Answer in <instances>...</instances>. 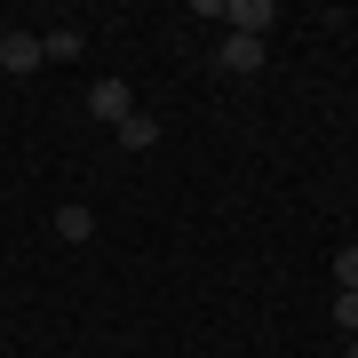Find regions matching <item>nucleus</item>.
Listing matches in <instances>:
<instances>
[{
    "label": "nucleus",
    "mask_w": 358,
    "mask_h": 358,
    "mask_svg": "<svg viewBox=\"0 0 358 358\" xmlns=\"http://www.w3.org/2000/svg\"><path fill=\"white\" fill-rule=\"evenodd\" d=\"M223 24L247 32V40H263L271 24H279V0H223Z\"/></svg>",
    "instance_id": "obj_3"
},
{
    "label": "nucleus",
    "mask_w": 358,
    "mask_h": 358,
    "mask_svg": "<svg viewBox=\"0 0 358 358\" xmlns=\"http://www.w3.org/2000/svg\"><path fill=\"white\" fill-rule=\"evenodd\" d=\"M334 294H358V247H343V255H334Z\"/></svg>",
    "instance_id": "obj_8"
},
{
    "label": "nucleus",
    "mask_w": 358,
    "mask_h": 358,
    "mask_svg": "<svg viewBox=\"0 0 358 358\" xmlns=\"http://www.w3.org/2000/svg\"><path fill=\"white\" fill-rule=\"evenodd\" d=\"M56 239H64V247H88L96 239V215H88V207H56Z\"/></svg>",
    "instance_id": "obj_6"
},
{
    "label": "nucleus",
    "mask_w": 358,
    "mask_h": 358,
    "mask_svg": "<svg viewBox=\"0 0 358 358\" xmlns=\"http://www.w3.org/2000/svg\"><path fill=\"white\" fill-rule=\"evenodd\" d=\"M40 64H48V56H40V32H16L8 24V40H0V72H8V80H32Z\"/></svg>",
    "instance_id": "obj_2"
},
{
    "label": "nucleus",
    "mask_w": 358,
    "mask_h": 358,
    "mask_svg": "<svg viewBox=\"0 0 358 358\" xmlns=\"http://www.w3.org/2000/svg\"><path fill=\"white\" fill-rule=\"evenodd\" d=\"M0 40H8V24H0Z\"/></svg>",
    "instance_id": "obj_11"
},
{
    "label": "nucleus",
    "mask_w": 358,
    "mask_h": 358,
    "mask_svg": "<svg viewBox=\"0 0 358 358\" xmlns=\"http://www.w3.org/2000/svg\"><path fill=\"white\" fill-rule=\"evenodd\" d=\"M263 40H247V32H223L215 40V72H231V80H247V72H263Z\"/></svg>",
    "instance_id": "obj_1"
},
{
    "label": "nucleus",
    "mask_w": 358,
    "mask_h": 358,
    "mask_svg": "<svg viewBox=\"0 0 358 358\" xmlns=\"http://www.w3.org/2000/svg\"><path fill=\"white\" fill-rule=\"evenodd\" d=\"M80 48H88V40H80L72 24H56V32H40V56H48V64H72Z\"/></svg>",
    "instance_id": "obj_7"
},
{
    "label": "nucleus",
    "mask_w": 358,
    "mask_h": 358,
    "mask_svg": "<svg viewBox=\"0 0 358 358\" xmlns=\"http://www.w3.org/2000/svg\"><path fill=\"white\" fill-rule=\"evenodd\" d=\"M88 112L103 120V128H120V120L136 112V96H128V80H96V88H88Z\"/></svg>",
    "instance_id": "obj_4"
},
{
    "label": "nucleus",
    "mask_w": 358,
    "mask_h": 358,
    "mask_svg": "<svg viewBox=\"0 0 358 358\" xmlns=\"http://www.w3.org/2000/svg\"><path fill=\"white\" fill-rule=\"evenodd\" d=\"M152 143H159V120L152 112H128V120H120V152H152Z\"/></svg>",
    "instance_id": "obj_5"
},
{
    "label": "nucleus",
    "mask_w": 358,
    "mask_h": 358,
    "mask_svg": "<svg viewBox=\"0 0 358 358\" xmlns=\"http://www.w3.org/2000/svg\"><path fill=\"white\" fill-rule=\"evenodd\" d=\"M334 327H343V334H358V294H334Z\"/></svg>",
    "instance_id": "obj_9"
},
{
    "label": "nucleus",
    "mask_w": 358,
    "mask_h": 358,
    "mask_svg": "<svg viewBox=\"0 0 358 358\" xmlns=\"http://www.w3.org/2000/svg\"><path fill=\"white\" fill-rule=\"evenodd\" d=\"M343 358H358V343H343Z\"/></svg>",
    "instance_id": "obj_10"
}]
</instances>
